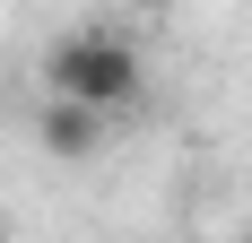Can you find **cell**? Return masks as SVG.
Here are the masks:
<instances>
[{"label":"cell","mask_w":252,"mask_h":243,"mask_svg":"<svg viewBox=\"0 0 252 243\" xmlns=\"http://www.w3.org/2000/svg\"><path fill=\"white\" fill-rule=\"evenodd\" d=\"M44 96H70V104H87V113L113 122L122 104L148 96V61H139V44L113 35V26H70V35L44 52Z\"/></svg>","instance_id":"1"},{"label":"cell","mask_w":252,"mask_h":243,"mask_svg":"<svg viewBox=\"0 0 252 243\" xmlns=\"http://www.w3.org/2000/svg\"><path fill=\"white\" fill-rule=\"evenodd\" d=\"M35 148H44L52 165H87L104 148V113H87V104H70V96H44L35 104Z\"/></svg>","instance_id":"2"},{"label":"cell","mask_w":252,"mask_h":243,"mask_svg":"<svg viewBox=\"0 0 252 243\" xmlns=\"http://www.w3.org/2000/svg\"><path fill=\"white\" fill-rule=\"evenodd\" d=\"M0 243H9V217H0Z\"/></svg>","instance_id":"3"},{"label":"cell","mask_w":252,"mask_h":243,"mask_svg":"<svg viewBox=\"0 0 252 243\" xmlns=\"http://www.w3.org/2000/svg\"><path fill=\"white\" fill-rule=\"evenodd\" d=\"M244 243H252V226H244Z\"/></svg>","instance_id":"4"}]
</instances>
